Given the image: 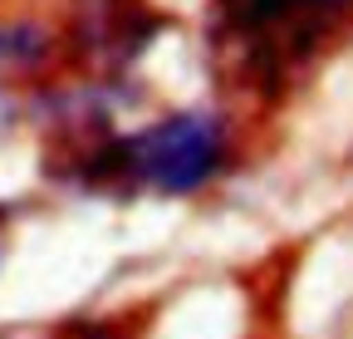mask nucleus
<instances>
[{"label": "nucleus", "mask_w": 353, "mask_h": 339, "mask_svg": "<svg viewBox=\"0 0 353 339\" xmlns=\"http://www.w3.org/2000/svg\"><path fill=\"white\" fill-rule=\"evenodd\" d=\"M231 6L245 20H275V15H290L299 6H329V0H231Z\"/></svg>", "instance_id": "7ed1b4c3"}, {"label": "nucleus", "mask_w": 353, "mask_h": 339, "mask_svg": "<svg viewBox=\"0 0 353 339\" xmlns=\"http://www.w3.org/2000/svg\"><path fill=\"white\" fill-rule=\"evenodd\" d=\"M128 162L143 182H152L162 192H192L221 162V123L206 113L157 123V128L128 143Z\"/></svg>", "instance_id": "f257e3e1"}, {"label": "nucleus", "mask_w": 353, "mask_h": 339, "mask_svg": "<svg viewBox=\"0 0 353 339\" xmlns=\"http://www.w3.org/2000/svg\"><path fill=\"white\" fill-rule=\"evenodd\" d=\"M44 50H50V35H44L39 25H0V79L10 74H25L44 59Z\"/></svg>", "instance_id": "f03ea898"}]
</instances>
